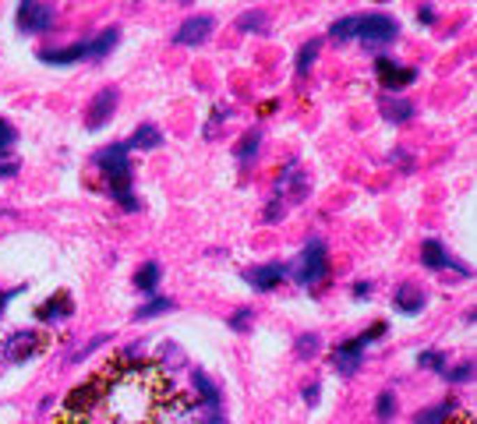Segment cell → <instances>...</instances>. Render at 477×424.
<instances>
[{
    "label": "cell",
    "instance_id": "cell-17",
    "mask_svg": "<svg viewBox=\"0 0 477 424\" xmlns=\"http://www.w3.org/2000/svg\"><path fill=\"white\" fill-rule=\"evenodd\" d=\"M424 265H428V269H460V273H467L463 265H453V258L442 251L439 241H424Z\"/></svg>",
    "mask_w": 477,
    "mask_h": 424
},
{
    "label": "cell",
    "instance_id": "cell-13",
    "mask_svg": "<svg viewBox=\"0 0 477 424\" xmlns=\"http://www.w3.org/2000/svg\"><path fill=\"white\" fill-rule=\"evenodd\" d=\"M364 340H350V343H340L336 347V368L343 371V375H354V371L361 368V357H364Z\"/></svg>",
    "mask_w": 477,
    "mask_h": 424
},
{
    "label": "cell",
    "instance_id": "cell-41",
    "mask_svg": "<svg viewBox=\"0 0 477 424\" xmlns=\"http://www.w3.org/2000/svg\"><path fill=\"white\" fill-rule=\"evenodd\" d=\"M202 424H227V421H223V417H220V414H209V417H205V421H202Z\"/></svg>",
    "mask_w": 477,
    "mask_h": 424
},
{
    "label": "cell",
    "instance_id": "cell-22",
    "mask_svg": "<svg viewBox=\"0 0 477 424\" xmlns=\"http://www.w3.org/2000/svg\"><path fill=\"white\" fill-rule=\"evenodd\" d=\"M318 50H322V39H308V43L301 46V53H297V75H308V71H311V64L318 61Z\"/></svg>",
    "mask_w": 477,
    "mask_h": 424
},
{
    "label": "cell",
    "instance_id": "cell-15",
    "mask_svg": "<svg viewBox=\"0 0 477 424\" xmlns=\"http://www.w3.org/2000/svg\"><path fill=\"white\" fill-rule=\"evenodd\" d=\"M89 53V43H75V46H68V50H43L39 57H43V64H75V61H82Z\"/></svg>",
    "mask_w": 477,
    "mask_h": 424
},
{
    "label": "cell",
    "instance_id": "cell-21",
    "mask_svg": "<svg viewBox=\"0 0 477 424\" xmlns=\"http://www.w3.org/2000/svg\"><path fill=\"white\" fill-rule=\"evenodd\" d=\"M318 350H322V336H318V333H304V336H297V343H294L297 361H311Z\"/></svg>",
    "mask_w": 477,
    "mask_h": 424
},
{
    "label": "cell",
    "instance_id": "cell-26",
    "mask_svg": "<svg viewBox=\"0 0 477 424\" xmlns=\"http://www.w3.org/2000/svg\"><path fill=\"white\" fill-rule=\"evenodd\" d=\"M237 29H244V32H265V29H269V18H265V11H248V15L237 18Z\"/></svg>",
    "mask_w": 477,
    "mask_h": 424
},
{
    "label": "cell",
    "instance_id": "cell-16",
    "mask_svg": "<svg viewBox=\"0 0 477 424\" xmlns=\"http://www.w3.org/2000/svg\"><path fill=\"white\" fill-rule=\"evenodd\" d=\"M379 110H382L386 121H396V124L414 117V106H410L407 99H396V96H382V99H379Z\"/></svg>",
    "mask_w": 477,
    "mask_h": 424
},
{
    "label": "cell",
    "instance_id": "cell-35",
    "mask_svg": "<svg viewBox=\"0 0 477 424\" xmlns=\"http://www.w3.org/2000/svg\"><path fill=\"white\" fill-rule=\"evenodd\" d=\"M11 142H15V128H11L8 121H0V152H4Z\"/></svg>",
    "mask_w": 477,
    "mask_h": 424
},
{
    "label": "cell",
    "instance_id": "cell-24",
    "mask_svg": "<svg viewBox=\"0 0 477 424\" xmlns=\"http://www.w3.org/2000/svg\"><path fill=\"white\" fill-rule=\"evenodd\" d=\"M174 308V301L170 297H152L149 304H142L138 311H135V318L138 322H145V318H152V315H163V311H170Z\"/></svg>",
    "mask_w": 477,
    "mask_h": 424
},
{
    "label": "cell",
    "instance_id": "cell-36",
    "mask_svg": "<svg viewBox=\"0 0 477 424\" xmlns=\"http://www.w3.org/2000/svg\"><path fill=\"white\" fill-rule=\"evenodd\" d=\"M53 424H89V417H85V414H68V410H64Z\"/></svg>",
    "mask_w": 477,
    "mask_h": 424
},
{
    "label": "cell",
    "instance_id": "cell-4",
    "mask_svg": "<svg viewBox=\"0 0 477 424\" xmlns=\"http://www.w3.org/2000/svg\"><path fill=\"white\" fill-rule=\"evenodd\" d=\"M400 36V25L389 15H357V39L368 46H386Z\"/></svg>",
    "mask_w": 477,
    "mask_h": 424
},
{
    "label": "cell",
    "instance_id": "cell-9",
    "mask_svg": "<svg viewBox=\"0 0 477 424\" xmlns=\"http://www.w3.org/2000/svg\"><path fill=\"white\" fill-rule=\"evenodd\" d=\"M117 89H99L96 92V99H92V106H89V114H85V124L89 128H103L106 121L114 117V110H117Z\"/></svg>",
    "mask_w": 477,
    "mask_h": 424
},
{
    "label": "cell",
    "instance_id": "cell-28",
    "mask_svg": "<svg viewBox=\"0 0 477 424\" xmlns=\"http://www.w3.org/2000/svg\"><path fill=\"white\" fill-rule=\"evenodd\" d=\"M453 410H456L453 403H442V407H435V410H428V414H417V421H414V424H442Z\"/></svg>",
    "mask_w": 477,
    "mask_h": 424
},
{
    "label": "cell",
    "instance_id": "cell-18",
    "mask_svg": "<svg viewBox=\"0 0 477 424\" xmlns=\"http://www.w3.org/2000/svg\"><path fill=\"white\" fill-rule=\"evenodd\" d=\"M396 308L407 311V315H417V311L424 308V294H421L414 283H403V287L396 290Z\"/></svg>",
    "mask_w": 477,
    "mask_h": 424
},
{
    "label": "cell",
    "instance_id": "cell-27",
    "mask_svg": "<svg viewBox=\"0 0 477 424\" xmlns=\"http://www.w3.org/2000/svg\"><path fill=\"white\" fill-rule=\"evenodd\" d=\"M329 36H333V39H340V43H347V39H357V15H354V18H343V22H336V25L329 29Z\"/></svg>",
    "mask_w": 477,
    "mask_h": 424
},
{
    "label": "cell",
    "instance_id": "cell-42",
    "mask_svg": "<svg viewBox=\"0 0 477 424\" xmlns=\"http://www.w3.org/2000/svg\"><path fill=\"white\" fill-rule=\"evenodd\" d=\"M368 290H371V283H357V287H354V294H357V297H364Z\"/></svg>",
    "mask_w": 477,
    "mask_h": 424
},
{
    "label": "cell",
    "instance_id": "cell-29",
    "mask_svg": "<svg viewBox=\"0 0 477 424\" xmlns=\"http://www.w3.org/2000/svg\"><path fill=\"white\" fill-rule=\"evenodd\" d=\"M393 410H396V400H393V393L386 389V393L379 396V421H389V417H393Z\"/></svg>",
    "mask_w": 477,
    "mask_h": 424
},
{
    "label": "cell",
    "instance_id": "cell-1",
    "mask_svg": "<svg viewBox=\"0 0 477 424\" xmlns=\"http://www.w3.org/2000/svg\"><path fill=\"white\" fill-rule=\"evenodd\" d=\"M103 379H106L103 396L110 400V417L117 424H156L177 400L174 379L156 361L121 357L103 371Z\"/></svg>",
    "mask_w": 477,
    "mask_h": 424
},
{
    "label": "cell",
    "instance_id": "cell-10",
    "mask_svg": "<svg viewBox=\"0 0 477 424\" xmlns=\"http://www.w3.org/2000/svg\"><path fill=\"white\" fill-rule=\"evenodd\" d=\"M244 280L251 287H258V290H273V287H280L287 280V265L283 262H269V265H262V269H248Z\"/></svg>",
    "mask_w": 477,
    "mask_h": 424
},
{
    "label": "cell",
    "instance_id": "cell-2",
    "mask_svg": "<svg viewBox=\"0 0 477 424\" xmlns=\"http://www.w3.org/2000/svg\"><path fill=\"white\" fill-rule=\"evenodd\" d=\"M326 273H329V255H326V241H318V237H311L304 251L294 258V265H287V276H294L304 287L326 280Z\"/></svg>",
    "mask_w": 477,
    "mask_h": 424
},
{
    "label": "cell",
    "instance_id": "cell-40",
    "mask_svg": "<svg viewBox=\"0 0 477 424\" xmlns=\"http://www.w3.org/2000/svg\"><path fill=\"white\" fill-rule=\"evenodd\" d=\"M304 400H308V403H318V386H304Z\"/></svg>",
    "mask_w": 477,
    "mask_h": 424
},
{
    "label": "cell",
    "instance_id": "cell-8",
    "mask_svg": "<svg viewBox=\"0 0 477 424\" xmlns=\"http://www.w3.org/2000/svg\"><path fill=\"white\" fill-rule=\"evenodd\" d=\"M212 29H216V22H212V15H191L177 32H174V43L177 46H198L212 36Z\"/></svg>",
    "mask_w": 477,
    "mask_h": 424
},
{
    "label": "cell",
    "instance_id": "cell-32",
    "mask_svg": "<svg viewBox=\"0 0 477 424\" xmlns=\"http://www.w3.org/2000/svg\"><path fill=\"white\" fill-rule=\"evenodd\" d=\"M248 322H251V308H241V311H234V318H230V329L244 333V329H248Z\"/></svg>",
    "mask_w": 477,
    "mask_h": 424
},
{
    "label": "cell",
    "instance_id": "cell-39",
    "mask_svg": "<svg viewBox=\"0 0 477 424\" xmlns=\"http://www.w3.org/2000/svg\"><path fill=\"white\" fill-rule=\"evenodd\" d=\"M417 18H421L424 25H432V22H435V8H428V4H421V8H417Z\"/></svg>",
    "mask_w": 477,
    "mask_h": 424
},
{
    "label": "cell",
    "instance_id": "cell-5",
    "mask_svg": "<svg viewBox=\"0 0 477 424\" xmlns=\"http://www.w3.org/2000/svg\"><path fill=\"white\" fill-rule=\"evenodd\" d=\"M43 347H46V336H43V333H36V329H22V333H11V336H8V343H4V357H8L11 364H22V361L36 357Z\"/></svg>",
    "mask_w": 477,
    "mask_h": 424
},
{
    "label": "cell",
    "instance_id": "cell-25",
    "mask_svg": "<svg viewBox=\"0 0 477 424\" xmlns=\"http://www.w3.org/2000/svg\"><path fill=\"white\" fill-rule=\"evenodd\" d=\"M258 142H262V131H258V128H251V131L237 142V159H241V163H248V159L258 152Z\"/></svg>",
    "mask_w": 477,
    "mask_h": 424
},
{
    "label": "cell",
    "instance_id": "cell-30",
    "mask_svg": "<svg viewBox=\"0 0 477 424\" xmlns=\"http://www.w3.org/2000/svg\"><path fill=\"white\" fill-rule=\"evenodd\" d=\"M163 361L174 364V368H181V364H184V350H181L177 343H167V347H163Z\"/></svg>",
    "mask_w": 477,
    "mask_h": 424
},
{
    "label": "cell",
    "instance_id": "cell-37",
    "mask_svg": "<svg viewBox=\"0 0 477 424\" xmlns=\"http://www.w3.org/2000/svg\"><path fill=\"white\" fill-rule=\"evenodd\" d=\"M18 174V159H0V177H15Z\"/></svg>",
    "mask_w": 477,
    "mask_h": 424
},
{
    "label": "cell",
    "instance_id": "cell-31",
    "mask_svg": "<svg viewBox=\"0 0 477 424\" xmlns=\"http://www.w3.org/2000/svg\"><path fill=\"white\" fill-rule=\"evenodd\" d=\"M470 375H474V364H470V361H463L460 368H453V371H449V382H456V386H460V382H467Z\"/></svg>",
    "mask_w": 477,
    "mask_h": 424
},
{
    "label": "cell",
    "instance_id": "cell-11",
    "mask_svg": "<svg viewBox=\"0 0 477 424\" xmlns=\"http://www.w3.org/2000/svg\"><path fill=\"white\" fill-rule=\"evenodd\" d=\"M414 78H417L414 68H400V64H393V61H379V82H382L389 92H400V89L414 85Z\"/></svg>",
    "mask_w": 477,
    "mask_h": 424
},
{
    "label": "cell",
    "instance_id": "cell-12",
    "mask_svg": "<svg viewBox=\"0 0 477 424\" xmlns=\"http://www.w3.org/2000/svg\"><path fill=\"white\" fill-rule=\"evenodd\" d=\"M290 198V202H301L304 195H308V181H304V174L297 170V167H287V174H280V181H276V198Z\"/></svg>",
    "mask_w": 477,
    "mask_h": 424
},
{
    "label": "cell",
    "instance_id": "cell-20",
    "mask_svg": "<svg viewBox=\"0 0 477 424\" xmlns=\"http://www.w3.org/2000/svg\"><path fill=\"white\" fill-rule=\"evenodd\" d=\"M159 145H163V135H159L152 124H142L135 131V138L128 142V149H159Z\"/></svg>",
    "mask_w": 477,
    "mask_h": 424
},
{
    "label": "cell",
    "instance_id": "cell-23",
    "mask_svg": "<svg viewBox=\"0 0 477 424\" xmlns=\"http://www.w3.org/2000/svg\"><path fill=\"white\" fill-rule=\"evenodd\" d=\"M156 283H159V265H156V262L142 265V269L135 273V287H138V290H149V294H152Z\"/></svg>",
    "mask_w": 477,
    "mask_h": 424
},
{
    "label": "cell",
    "instance_id": "cell-34",
    "mask_svg": "<svg viewBox=\"0 0 477 424\" xmlns=\"http://www.w3.org/2000/svg\"><path fill=\"white\" fill-rule=\"evenodd\" d=\"M283 220V202H269V209H265V223H280Z\"/></svg>",
    "mask_w": 477,
    "mask_h": 424
},
{
    "label": "cell",
    "instance_id": "cell-14",
    "mask_svg": "<svg viewBox=\"0 0 477 424\" xmlns=\"http://www.w3.org/2000/svg\"><path fill=\"white\" fill-rule=\"evenodd\" d=\"M71 311H75L71 297H68V294H57L50 304H43V308L36 311V318H39V322H61V318H71Z\"/></svg>",
    "mask_w": 477,
    "mask_h": 424
},
{
    "label": "cell",
    "instance_id": "cell-3",
    "mask_svg": "<svg viewBox=\"0 0 477 424\" xmlns=\"http://www.w3.org/2000/svg\"><path fill=\"white\" fill-rule=\"evenodd\" d=\"M96 167L106 174V184H114V195H128V184H131V167H128V142H117V145H106L96 152Z\"/></svg>",
    "mask_w": 477,
    "mask_h": 424
},
{
    "label": "cell",
    "instance_id": "cell-38",
    "mask_svg": "<svg viewBox=\"0 0 477 424\" xmlns=\"http://www.w3.org/2000/svg\"><path fill=\"white\" fill-rule=\"evenodd\" d=\"M446 421H449V424H474V417H470V414H463L460 407H456V410H453Z\"/></svg>",
    "mask_w": 477,
    "mask_h": 424
},
{
    "label": "cell",
    "instance_id": "cell-19",
    "mask_svg": "<svg viewBox=\"0 0 477 424\" xmlns=\"http://www.w3.org/2000/svg\"><path fill=\"white\" fill-rule=\"evenodd\" d=\"M121 39V29L117 25H110V29H103L92 43H89V57H106V53L114 50V43Z\"/></svg>",
    "mask_w": 477,
    "mask_h": 424
},
{
    "label": "cell",
    "instance_id": "cell-7",
    "mask_svg": "<svg viewBox=\"0 0 477 424\" xmlns=\"http://www.w3.org/2000/svg\"><path fill=\"white\" fill-rule=\"evenodd\" d=\"M53 22H57L53 4H22L18 8V29L22 32H46Z\"/></svg>",
    "mask_w": 477,
    "mask_h": 424
},
{
    "label": "cell",
    "instance_id": "cell-33",
    "mask_svg": "<svg viewBox=\"0 0 477 424\" xmlns=\"http://www.w3.org/2000/svg\"><path fill=\"white\" fill-rule=\"evenodd\" d=\"M421 364H424V368H439V371H442V368H446V357H442L439 350H428V354L421 357Z\"/></svg>",
    "mask_w": 477,
    "mask_h": 424
},
{
    "label": "cell",
    "instance_id": "cell-6",
    "mask_svg": "<svg viewBox=\"0 0 477 424\" xmlns=\"http://www.w3.org/2000/svg\"><path fill=\"white\" fill-rule=\"evenodd\" d=\"M103 393H106V379H103V375H96L89 386H78V389L68 396L64 410H68V414H85V417H89V410L103 400Z\"/></svg>",
    "mask_w": 477,
    "mask_h": 424
}]
</instances>
